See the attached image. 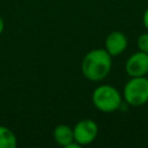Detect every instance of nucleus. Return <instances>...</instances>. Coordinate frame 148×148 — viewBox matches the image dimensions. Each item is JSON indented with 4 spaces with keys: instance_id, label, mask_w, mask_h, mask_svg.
Listing matches in <instances>:
<instances>
[{
    "instance_id": "obj_1",
    "label": "nucleus",
    "mask_w": 148,
    "mask_h": 148,
    "mask_svg": "<svg viewBox=\"0 0 148 148\" xmlns=\"http://www.w3.org/2000/svg\"><path fill=\"white\" fill-rule=\"evenodd\" d=\"M112 67V57L105 49H94L89 51L81 64V71L86 79L90 81H102L108 76Z\"/></svg>"
},
{
    "instance_id": "obj_2",
    "label": "nucleus",
    "mask_w": 148,
    "mask_h": 148,
    "mask_svg": "<svg viewBox=\"0 0 148 148\" xmlns=\"http://www.w3.org/2000/svg\"><path fill=\"white\" fill-rule=\"evenodd\" d=\"M91 101L97 110L110 113L120 108L121 95L117 88L110 84H101L92 91Z\"/></svg>"
},
{
    "instance_id": "obj_3",
    "label": "nucleus",
    "mask_w": 148,
    "mask_h": 148,
    "mask_svg": "<svg viewBox=\"0 0 148 148\" xmlns=\"http://www.w3.org/2000/svg\"><path fill=\"white\" fill-rule=\"evenodd\" d=\"M125 102L132 106H141L148 102V77H131L123 90Z\"/></svg>"
},
{
    "instance_id": "obj_4",
    "label": "nucleus",
    "mask_w": 148,
    "mask_h": 148,
    "mask_svg": "<svg viewBox=\"0 0 148 148\" xmlns=\"http://www.w3.org/2000/svg\"><path fill=\"white\" fill-rule=\"evenodd\" d=\"M73 134L74 141L76 143H79L80 146H87L95 141L98 134V126L92 119H81L75 124L73 128Z\"/></svg>"
},
{
    "instance_id": "obj_5",
    "label": "nucleus",
    "mask_w": 148,
    "mask_h": 148,
    "mask_svg": "<svg viewBox=\"0 0 148 148\" xmlns=\"http://www.w3.org/2000/svg\"><path fill=\"white\" fill-rule=\"evenodd\" d=\"M125 71L131 77L145 76L148 73V53L139 50L131 54L126 60Z\"/></svg>"
},
{
    "instance_id": "obj_6",
    "label": "nucleus",
    "mask_w": 148,
    "mask_h": 148,
    "mask_svg": "<svg viewBox=\"0 0 148 148\" xmlns=\"http://www.w3.org/2000/svg\"><path fill=\"white\" fill-rule=\"evenodd\" d=\"M127 47V37L121 31H112L105 38V50L111 57L121 54Z\"/></svg>"
},
{
    "instance_id": "obj_7",
    "label": "nucleus",
    "mask_w": 148,
    "mask_h": 148,
    "mask_svg": "<svg viewBox=\"0 0 148 148\" xmlns=\"http://www.w3.org/2000/svg\"><path fill=\"white\" fill-rule=\"evenodd\" d=\"M53 139L59 146L67 148L68 145H71L74 141L73 128L65 124H60L56 126L53 130Z\"/></svg>"
},
{
    "instance_id": "obj_8",
    "label": "nucleus",
    "mask_w": 148,
    "mask_h": 148,
    "mask_svg": "<svg viewBox=\"0 0 148 148\" xmlns=\"http://www.w3.org/2000/svg\"><path fill=\"white\" fill-rule=\"evenodd\" d=\"M17 146V139L14 132L0 125V148H15Z\"/></svg>"
},
{
    "instance_id": "obj_9",
    "label": "nucleus",
    "mask_w": 148,
    "mask_h": 148,
    "mask_svg": "<svg viewBox=\"0 0 148 148\" xmlns=\"http://www.w3.org/2000/svg\"><path fill=\"white\" fill-rule=\"evenodd\" d=\"M138 47L140 51L148 53V32L141 34L138 38Z\"/></svg>"
},
{
    "instance_id": "obj_10",
    "label": "nucleus",
    "mask_w": 148,
    "mask_h": 148,
    "mask_svg": "<svg viewBox=\"0 0 148 148\" xmlns=\"http://www.w3.org/2000/svg\"><path fill=\"white\" fill-rule=\"evenodd\" d=\"M142 23H143L145 28L148 30V8L145 10V13L142 15Z\"/></svg>"
},
{
    "instance_id": "obj_11",
    "label": "nucleus",
    "mask_w": 148,
    "mask_h": 148,
    "mask_svg": "<svg viewBox=\"0 0 148 148\" xmlns=\"http://www.w3.org/2000/svg\"><path fill=\"white\" fill-rule=\"evenodd\" d=\"M3 29H5V22H3V20H2V17L0 16V35L2 34V31H3Z\"/></svg>"
}]
</instances>
